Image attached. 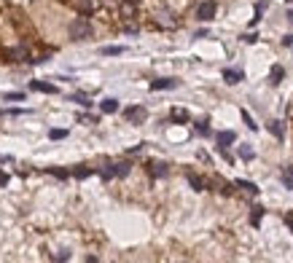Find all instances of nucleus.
I'll list each match as a JSON object with an SVG mask.
<instances>
[{
    "instance_id": "f257e3e1",
    "label": "nucleus",
    "mask_w": 293,
    "mask_h": 263,
    "mask_svg": "<svg viewBox=\"0 0 293 263\" xmlns=\"http://www.w3.org/2000/svg\"><path fill=\"white\" fill-rule=\"evenodd\" d=\"M67 32H70L73 41H89L91 38V22L86 16H76V19L67 25Z\"/></svg>"
},
{
    "instance_id": "f03ea898",
    "label": "nucleus",
    "mask_w": 293,
    "mask_h": 263,
    "mask_svg": "<svg viewBox=\"0 0 293 263\" xmlns=\"http://www.w3.org/2000/svg\"><path fill=\"white\" fill-rule=\"evenodd\" d=\"M124 118H126V121H132V124H146L148 110L143 105H132V107H126V110H124Z\"/></svg>"
},
{
    "instance_id": "7ed1b4c3",
    "label": "nucleus",
    "mask_w": 293,
    "mask_h": 263,
    "mask_svg": "<svg viewBox=\"0 0 293 263\" xmlns=\"http://www.w3.org/2000/svg\"><path fill=\"white\" fill-rule=\"evenodd\" d=\"M215 11H218L215 0H205V3H199V8H197V19L210 22V19H215Z\"/></svg>"
},
{
    "instance_id": "20e7f679",
    "label": "nucleus",
    "mask_w": 293,
    "mask_h": 263,
    "mask_svg": "<svg viewBox=\"0 0 293 263\" xmlns=\"http://www.w3.org/2000/svg\"><path fill=\"white\" fill-rule=\"evenodd\" d=\"M180 81L175 78H159V81H151V91H164V89H177Z\"/></svg>"
},
{
    "instance_id": "39448f33",
    "label": "nucleus",
    "mask_w": 293,
    "mask_h": 263,
    "mask_svg": "<svg viewBox=\"0 0 293 263\" xmlns=\"http://www.w3.org/2000/svg\"><path fill=\"white\" fill-rule=\"evenodd\" d=\"M223 81H226L229 86H234V83L245 81V73L242 70H234V67H226V70H223Z\"/></svg>"
},
{
    "instance_id": "423d86ee",
    "label": "nucleus",
    "mask_w": 293,
    "mask_h": 263,
    "mask_svg": "<svg viewBox=\"0 0 293 263\" xmlns=\"http://www.w3.org/2000/svg\"><path fill=\"white\" fill-rule=\"evenodd\" d=\"M215 140H218V151H226V148L237 140V134H234V132H218Z\"/></svg>"
},
{
    "instance_id": "0eeeda50",
    "label": "nucleus",
    "mask_w": 293,
    "mask_h": 263,
    "mask_svg": "<svg viewBox=\"0 0 293 263\" xmlns=\"http://www.w3.org/2000/svg\"><path fill=\"white\" fill-rule=\"evenodd\" d=\"M283 78H285L283 65H274L272 73H269V83H272V86H280V83H283Z\"/></svg>"
},
{
    "instance_id": "6e6552de",
    "label": "nucleus",
    "mask_w": 293,
    "mask_h": 263,
    "mask_svg": "<svg viewBox=\"0 0 293 263\" xmlns=\"http://www.w3.org/2000/svg\"><path fill=\"white\" fill-rule=\"evenodd\" d=\"M100 110L108 113V116H111V113H116V110H118V100H113V97H105V100L100 102Z\"/></svg>"
},
{
    "instance_id": "1a4fd4ad",
    "label": "nucleus",
    "mask_w": 293,
    "mask_h": 263,
    "mask_svg": "<svg viewBox=\"0 0 293 263\" xmlns=\"http://www.w3.org/2000/svg\"><path fill=\"white\" fill-rule=\"evenodd\" d=\"M30 89L43 91V94H57V86H54V83H46V81H32V83H30Z\"/></svg>"
},
{
    "instance_id": "9d476101",
    "label": "nucleus",
    "mask_w": 293,
    "mask_h": 263,
    "mask_svg": "<svg viewBox=\"0 0 293 263\" xmlns=\"http://www.w3.org/2000/svg\"><path fill=\"white\" fill-rule=\"evenodd\" d=\"M124 46H102V49H100V54L102 56H118V54H124Z\"/></svg>"
},
{
    "instance_id": "9b49d317",
    "label": "nucleus",
    "mask_w": 293,
    "mask_h": 263,
    "mask_svg": "<svg viewBox=\"0 0 293 263\" xmlns=\"http://www.w3.org/2000/svg\"><path fill=\"white\" fill-rule=\"evenodd\" d=\"M269 132H272V134H274V137H277V140H283V137H285L283 121H272V124H269Z\"/></svg>"
},
{
    "instance_id": "f8f14e48",
    "label": "nucleus",
    "mask_w": 293,
    "mask_h": 263,
    "mask_svg": "<svg viewBox=\"0 0 293 263\" xmlns=\"http://www.w3.org/2000/svg\"><path fill=\"white\" fill-rule=\"evenodd\" d=\"M237 188H242V191H248V193H253V196H256V193H258L256 183H250V180H237Z\"/></svg>"
},
{
    "instance_id": "ddd939ff",
    "label": "nucleus",
    "mask_w": 293,
    "mask_h": 263,
    "mask_svg": "<svg viewBox=\"0 0 293 263\" xmlns=\"http://www.w3.org/2000/svg\"><path fill=\"white\" fill-rule=\"evenodd\" d=\"M70 100H73V102H78L81 107H91V105H94V102H91L86 94H70Z\"/></svg>"
},
{
    "instance_id": "4468645a",
    "label": "nucleus",
    "mask_w": 293,
    "mask_h": 263,
    "mask_svg": "<svg viewBox=\"0 0 293 263\" xmlns=\"http://www.w3.org/2000/svg\"><path fill=\"white\" fill-rule=\"evenodd\" d=\"M3 100L5 102H22V100H25V94H22V91H5Z\"/></svg>"
},
{
    "instance_id": "2eb2a0df",
    "label": "nucleus",
    "mask_w": 293,
    "mask_h": 263,
    "mask_svg": "<svg viewBox=\"0 0 293 263\" xmlns=\"http://www.w3.org/2000/svg\"><path fill=\"white\" fill-rule=\"evenodd\" d=\"M261 218H264V207H253V212H250V223H253V226H258V223H261Z\"/></svg>"
},
{
    "instance_id": "dca6fc26",
    "label": "nucleus",
    "mask_w": 293,
    "mask_h": 263,
    "mask_svg": "<svg viewBox=\"0 0 293 263\" xmlns=\"http://www.w3.org/2000/svg\"><path fill=\"white\" fill-rule=\"evenodd\" d=\"M151 175L164 177V175H167V164H151Z\"/></svg>"
},
{
    "instance_id": "f3484780",
    "label": "nucleus",
    "mask_w": 293,
    "mask_h": 263,
    "mask_svg": "<svg viewBox=\"0 0 293 263\" xmlns=\"http://www.w3.org/2000/svg\"><path fill=\"white\" fill-rule=\"evenodd\" d=\"M242 121H245V124H248V129H250V132H258V124H256V121H253V116H250V113H248V110H242Z\"/></svg>"
},
{
    "instance_id": "a211bd4d",
    "label": "nucleus",
    "mask_w": 293,
    "mask_h": 263,
    "mask_svg": "<svg viewBox=\"0 0 293 263\" xmlns=\"http://www.w3.org/2000/svg\"><path fill=\"white\" fill-rule=\"evenodd\" d=\"M239 156H242L245 161H250V158L256 156V153H253V148H250V145H239Z\"/></svg>"
},
{
    "instance_id": "6ab92c4d",
    "label": "nucleus",
    "mask_w": 293,
    "mask_h": 263,
    "mask_svg": "<svg viewBox=\"0 0 293 263\" xmlns=\"http://www.w3.org/2000/svg\"><path fill=\"white\" fill-rule=\"evenodd\" d=\"M172 121H188V113L180 110V107H175V110H172Z\"/></svg>"
},
{
    "instance_id": "aec40b11",
    "label": "nucleus",
    "mask_w": 293,
    "mask_h": 263,
    "mask_svg": "<svg viewBox=\"0 0 293 263\" xmlns=\"http://www.w3.org/2000/svg\"><path fill=\"white\" fill-rule=\"evenodd\" d=\"M188 183H191L197 191H202V188H205V180H202V177H197V175H188Z\"/></svg>"
},
{
    "instance_id": "412c9836",
    "label": "nucleus",
    "mask_w": 293,
    "mask_h": 263,
    "mask_svg": "<svg viewBox=\"0 0 293 263\" xmlns=\"http://www.w3.org/2000/svg\"><path fill=\"white\" fill-rule=\"evenodd\" d=\"M49 137H51V140H65V137H67V129H51Z\"/></svg>"
},
{
    "instance_id": "4be33fe9",
    "label": "nucleus",
    "mask_w": 293,
    "mask_h": 263,
    "mask_svg": "<svg viewBox=\"0 0 293 263\" xmlns=\"http://www.w3.org/2000/svg\"><path fill=\"white\" fill-rule=\"evenodd\" d=\"M129 169H132V167H129L126 161H124V164H116V177H126V175H129Z\"/></svg>"
},
{
    "instance_id": "5701e85b",
    "label": "nucleus",
    "mask_w": 293,
    "mask_h": 263,
    "mask_svg": "<svg viewBox=\"0 0 293 263\" xmlns=\"http://www.w3.org/2000/svg\"><path fill=\"white\" fill-rule=\"evenodd\" d=\"M283 183L293 191V169H285V172H283Z\"/></svg>"
},
{
    "instance_id": "b1692460",
    "label": "nucleus",
    "mask_w": 293,
    "mask_h": 263,
    "mask_svg": "<svg viewBox=\"0 0 293 263\" xmlns=\"http://www.w3.org/2000/svg\"><path fill=\"white\" fill-rule=\"evenodd\" d=\"M197 132H199L202 137H207V134H210V127H207V121H199V124H197Z\"/></svg>"
},
{
    "instance_id": "393cba45",
    "label": "nucleus",
    "mask_w": 293,
    "mask_h": 263,
    "mask_svg": "<svg viewBox=\"0 0 293 263\" xmlns=\"http://www.w3.org/2000/svg\"><path fill=\"white\" fill-rule=\"evenodd\" d=\"M100 175L105 177V180H111V177H116V167H105V169H102Z\"/></svg>"
},
{
    "instance_id": "a878e982",
    "label": "nucleus",
    "mask_w": 293,
    "mask_h": 263,
    "mask_svg": "<svg viewBox=\"0 0 293 263\" xmlns=\"http://www.w3.org/2000/svg\"><path fill=\"white\" fill-rule=\"evenodd\" d=\"M264 8H266V3H264V0H261V3H256V19H253V22H258V19H261Z\"/></svg>"
},
{
    "instance_id": "bb28decb",
    "label": "nucleus",
    "mask_w": 293,
    "mask_h": 263,
    "mask_svg": "<svg viewBox=\"0 0 293 263\" xmlns=\"http://www.w3.org/2000/svg\"><path fill=\"white\" fill-rule=\"evenodd\" d=\"M54 261H70V253H67V250H59V253L54 255Z\"/></svg>"
},
{
    "instance_id": "cd10ccee",
    "label": "nucleus",
    "mask_w": 293,
    "mask_h": 263,
    "mask_svg": "<svg viewBox=\"0 0 293 263\" xmlns=\"http://www.w3.org/2000/svg\"><path fill=\"white\" fill-rule=\"evenodd\" d=\"M91 175V169H76V177H81V180H84V177H89Z\"/></svg>"
},
{
    "instance_id": "c85d7f7f",
    "label": "nucleus",
    "mask_w": 293,
    "mask_h": 263,
    "mask_svg": "<svg viewBox=\"0 0 293 263\" xmlns=\"http://www.w3.org/2000/svg\"><path fill=\"white\" fill-rule=\"evenodd\" d=\"M49 172H51V175H57V177H62V180L67 177V172H65V169H49Z\"/></svg>"
},
{
    "instance_id": "c756f323",
    "label": "nucleus",
    "mask_w": 293,
    "mask_h": 263,
    "mask_svg": "<svg viewBox=\"0 0 293 263\" xmlns=\"http://www.w3.org/2000/svg\"><path fill=\"white\" fill-rule=\"evenodd\" d=\"M283 46H293V32H291V35H285V38H283Z\"/></svg>"
},
{
    "instance_id": "7c9ffc66",
    "label": "nucleus",
    "mask_w": 293,
    "mask_h": 263,
    "mask_svg": "<svg viewBox=\"0 0 293 263\" xmlns=\"http://www.w3.org/2000/svg\"><path fill=\"white\" fill-rule=\"evenodd\" d=\"M0 185H8V175L5 172H0Z\"/></svg>"
},
{
    "instance_id": "2f4dec72",
    "label": "nucleus",
    "mask_w": 293,
    "mask_h": 263,
    "mask_svg": "<svg viewBox=\"0 0 293 263\" xmlns=\"http://www.w3.org/2000/svg\"><path fill=\"white\" fill-rule=\"evenodd\" d=\"M288 22H293V11H288Z\"/></svg>"
},
{
    "instance_id": "473e14b6",
    "label": "nucleus",
    "mask_w": 293,
    "mask_h": 263,
    "mask_svg": "<svg viewBox=\"0 0 293 263\" xmlns=\"http://www.w3.org/2000/svg\"><path fill=\"white\" fill-rule=\"evenodd\" d=\"M288 3H293V0H288Z\"/></svg>"
}]
</instances>
